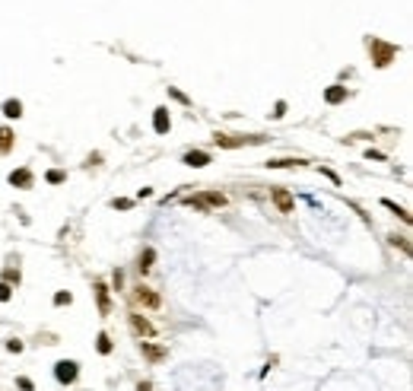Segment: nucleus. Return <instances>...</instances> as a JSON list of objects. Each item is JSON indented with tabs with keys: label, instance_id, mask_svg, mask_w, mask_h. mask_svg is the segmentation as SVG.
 I'll return each instance as SVG.
<instances>
[{
	"label": "nucleus",
	"instance_id": "nucleus-1",
	"mask_svg": "<svg viewBox=\"0 0 413 391\" xmlns=\"http://www.w3.org/2000/svg\"><path fill=\"white\" fill-rule=\"evenodd\" d=\"M127 325H131V331L137 334V337H153V334H156V328L143 318V315H137V312L127 315Z\"/></svg>",
	"mask_w": 413,
	"mask_h": 391
},
{
	"label": "nucleus",
	"instance_id": "nucleus-2",
	"mask_svg": "<svg viewBox=\"0 0 413 391\" xmlns=\"http://www.w3.org/2000/svg\"><path fill=\"white\" fill-rule=\"evenodd\" d=\"M77 363L73 360H60L57 366H54V375H57V382H64V385H70V382H77Z\"/></svg>",
	"mask_w": 413,
	"mask_h": 391
},
{
	"label": "nucleus",
	"instance_id": "nucleus-3",
	"mask_svg": "<svg viewBox=\"0 0 413 391\" xmlns=\"http://www.w3.org/2000/svg\"><path fill=\"white\" fill-rule=\"evenodd\" d=\"M134 302H137V306H146V308H159V306H162L159 293H153V289H146V286H137V289H134Z\"/></svg>",
	"mask_w": 413,
	"mask_h": 391
},
{
	"label": "nucleus",
	"instance_id": "nucleus-4",
	"mask_svg": "<svg viewBox=\"0 0 413 391\" xmlns=\"http://www.w3.org/2000/svg\"><path fill=\"white\" fill-rule=\"evenodd\" d=\"M274 204H276V210L280 213H293V207H296V200H293V194L286 191V188H274Z\"/></svg>",
	"mask_w": 413,
	"mask_h": 391
},
{
	"label": "nucleus",
	"instance_id": "nucleus-5",
	"mask_svg": "<svg viewBox=\"0 0 413 391\" xmlns=\"http://www.w3.org/2000/svg\"><path fill=\"white\" fill-rule=\"evenodd\" d=\"M216 143L220 146H245V143H264V137H229V134H216Z\"/></svg>",
	"mask_w": 413,
	"mask_h": 391
},
{
	"label": "nucleus",
	"instance_id": "nucleus-6",
	"mask_svg": "<svg viewBox=\"0 0 413 391\" xmlns=\"http://www.w3.org/2000/svg\"><path fill=\"white\" fill-rule=\"evenodd\" d=\"M140 353H143L150 363H162V360H165V347H159V343H150V340L140 343Z\"/></svg>",
	"mask_w": 413,
	"mask_h": 391
},
{
	"label": "nucleus",
	"instance_id": "nucleus-7",
	"mask_svg": "<svg viewBox=\"0 0 413 391\" xmlns=\"http://www.w3.org/2000/svg\"><path fill=\"white\" fill-rule=\"evenodd\" d=\"M372 48L378 51V57H375V64H378V67H385V64H388L391 57L397 55V48H394V45H382V42H372Z\"/></svg>",
	"mask_w": 413,
	"mask_h": 391
},
{
	"label": "nucleus",
	"instance_id": "nucleus-8",
	"mask_svg": "<svg viewBox=\"0 0 413 391\" xmlns=\"http://www.w3.org/2000/svg\"><path fill=\"white\" fill-rule=\"evenodd\" d=\"M10 185L29 188V185H32V172H29V168H19V172H10Z\"/></svg>",
	"mask_w": 413,
	"mask_h": 391
},
{
	"label": "nucleus",
	"instance_id": "nucleus-9",
	"mask_svg": "<svg viewBox=\"0 0 413 391\" xmlns=\"http://www.w3.org/2000/svg\"><path fill=\"white\" fill-rule=\"evenodd\" d=\"M153 127L159 134H165L168 131V109H156V114H153Z\"/></svg>",
	"mask_w": 413,
	"mask_h": 391
},
{
	"label": "nucleus",
	"instance_id": "nucleus-10",
	"mask_svg": "<svg viewBox=\"0 0 413 391\" xmlns=\"http://www.w3.org/2000/svg\"><path fill=\"white\" fill-rule=\"evenodd\" d=\"M185 163L194 166V168H204L210 163V156H207V153H200V150H194V153H188V156H185Z\"/></svg>",
	"mask_w": 413,
	"mask_h": 391
},
{
	"label": "nucleus",
	"instance_id": "nucleus-11",
	"mask_svg": "<svg viewBox=\"0 0 413 391\" xmlns=\"http://www.w3.org/2000/svg\"><path fill=\"white\" fill-rule=\"evenodd\" d=\"M96 296H99V312H102V315H108L111 302H108V289H105V283H96Z\"/></svg>",
	"mask_w": 413,
	"mask_h": 391
},
{
	"label": "nucleus",
	"instance_id": "nucleus-12",
	"mask_svg": "<svg viewBox=\"0 0 413 391\" xmlns=\"http://www.w3.org/2000/svg\"><path fill=\"white\" fill-rule=\"evenodd\" d=\"M10 146H13V131L0 127V153H10Z\"/></svg>",
	"mask_w": 413,
	"mask_h": 391
},
{
	"label": "nucleus",
	"instance_id": "nucleus-13",
	"mask_svg": "<svg viewBox=\"0 0 413 391\" xmlns=\"http://www.w3.org/2000/svg\"><path fill=\"white\" fill-rule=\"evenodd\" d=\"M324 99H328L330 105H337V102L347 99V89H343V86H334V89H328V96H324Z\"/></svg>",
	"mask_w": 413,
	"mask_h": 391
},
{
	"label": "nucleus",
	"instance_id": "nucleus-14",
	"mask_svg": "<svg viewBox=\"0 0 413 391\" xmlns=\"http://www.w3.org/2000/svg\"><path fill=\"white\" fill-rule=\"evenodd\" d=\"M3 114L6 118H19V114H23V105H19L16 99H10V102H3Z\"/></svg>",
	"mask_w": 413,
	"mask_h": 391
},
{
	"label": "nucleus",
	"instance_id": "nucleus-15",
	"mask_svg": "<svg viewBox=\"0 0 413 391\" xmlns=\"http://www.w3.org/2000/svg\"><path fill=\"white\" fill-rule=\"evenodd\" d=\"M200 200H204L207 207H222V204H226V194H213V191H210V194H204Z\"/></svg>",
	"mask_w": 413,
	"mask_h": 391
},
{
	"label": "nucleus",
	"instance_id": "nucleus-16",
	"mask_svg": "<svg viewBox=\"0 0 413 391\" xmlns=\"http://www.w3.org/2000/svg\"><path fill=\"white\" fill-rule=\"evenodd\" d=\"M267 166L270 168H293V166H302V159H270Z\"/></svg>",
	"mask_w": 413,
	"mask_h": 391
},
{
	"label": "nucleus",
	"instance_id": "nucleus-17",
	"mask_svg": "<svg viewBox=\"0 0 413 391\" xmlns=\"http://www.w3.org/2000/svg\"><path fill=\"white\" fill-rule=\"evenodd\" d=\"M382 204H385V207H388V210H394V213H397V217H401V220H404V223H410V213H407V210H404V207H397V204H394V200H382Z\"/></svg>",
	"mask_w": 413,
	"mask_h": 391
},
{
	"label": "nucleus",
	"instance_id": "nucleus-18",
	"mask_svg": "<svg viewBox=\"0 0 413 391\" xmlns=\"http://www.w3.org/2000/svg\"><path fill=\"white\" fill-rule=\"evenodd\" d=\"M153 258H156V251H153V248H146V251L140 254V271H150V267H153Z\"/></svg>",
	"mask_w": 413,
	"mask_h": 391
},
{
	"label": "nucleus",
	"instance_id": "nucleus-19",
	"mask_svg": "<svg viewBox=\"0 0 413 391\" xmlns=\"http://www.w3.org/2000/svg\"><path fill=\"white\" fill-rule=\"evenodd\" d=\"M99 353H111V340H108V334H99Z\"/></svg>",
	"mask_w": 413,
	"mask_h": 391
},
{
	"label": "nucleus",
	"instance_id": "nucleus-20",
	"mask_svg": "<svg viewBox=\"0 0 413 391\" xmlns=\"http://www.w3.org/2000/svg\"><path fill=\"white\" fill-rule=\"evenodd\" d=\"M13 296V289H10V283H0V302H6Z\"/></svg>",
	"mask_w": 413,
	"mask_h": 391
},
{
	"label": "nucleus",
	"instance_id": "nucleus-21",
	"mask_svg": "<svg viewBox=\"0 0 413 391\" xmlns=\"http://www.w3.org/2000/svg\"><path fill=\"white\" fill-rule=\"evenodd\" d=\"M70 299H73L70 293H57V296H54V302H57V306H70Z\"/></svg>",
	"mask_w": 413,
	"mask_h": 391
},
{
	"label": "nucleus",
	"instance_id": "nucleus-22",
	"mask_svg": "<svg viewBox=\"0 0 413 391\" xmlns=\"http://www.w3.org/2000/svg\"><path fill=\"white\" fill-rule=\"evenodd\" d=\"M391 242H394V245H401L404 251H410V245H407V239H404V235H391Z\"/></svg>",
	"mask_w": 413,
	"mask_h": 391
},
{
	"label": "nucleus",
	"instance_id": "nucleus-23",
	"mask_svg": "<svg viewBox=\"0 0 413 391\" xmlns=\"http://www.w3.org/2000/svg\"><path fill=\"white\" fill-rule=\"evenodd\" d=\"M48 181H51V185H57V181H64V172H57V168H54V172H48Z\"/></svg>",
	"mask_w": 413,
	"mask_h": 391
},
{
	"label": "nucleus",
	"instance_id": "nucleus-24",
	"mask_svg": "<svg viewBox=\"0 0 413 391\" xmlns=\"http://www.w3.org/2000/svg\"><path fill=\"white\" fill-rule=\"evenodd\" d=\"M127 207H131V200H124V197L114 200V210H127Z\"/></svg>",
	"mask_w": 413,
	"mask_h": 391
},
{
	"label": "nucleus",
	"instance_id": "nucleus-25",
	"mask_svg": "<svg viewBox=\"0 0 413 391\" xmlns=\"http://www.w3.org/2000/svg\"><path fill=\"white\" fill-rule=\"evenodd\" d=\"M16 385H19V388H23V391H32V382H29V379H19V382H16Z\"/></svg>",
	"mask_w": 413,
	"mask_h": 391
},
{
	"label": "nucleus",
	"instance_id": "nucleus-26",
	"mask_svg": "<svg viewBox=\"0 0 413 391\" xmlns=\"http://www.w3.org/2000/svg\"><path fill=\"white\" fill-rule=\"evenodd\" d=\"M137 391H153V385H150V382H140V385H137Z\"/></svg>",
	"mask_w": 413,
	"mask_h": 391
}]
</instances>
